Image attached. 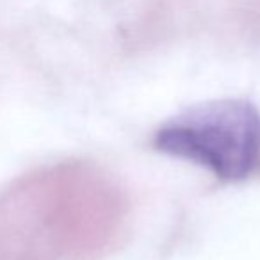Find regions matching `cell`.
<instances>
[{"mask_svg": "<svg viewBox=\"0 0 260 260\" xmlns=\"http://www.w3.org/2000/svg\"><path fill=\"white\" fill-rule=\"evenodd\" d=\"M153 143L221 180H241L260 164V112L241 100L203 104L164 123Z\"/></svg>", "mask_w": 260, "mask_h": 260, "instance_id": "obj_1", "label": "cell"}]
</instances>
